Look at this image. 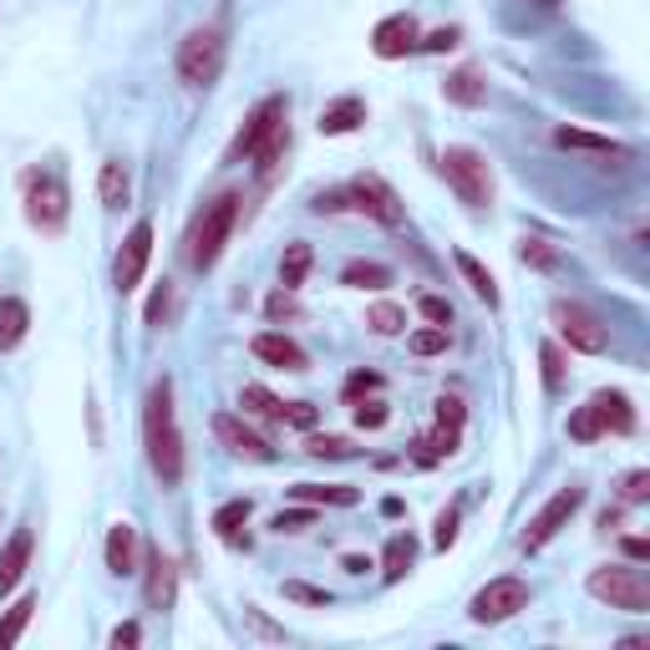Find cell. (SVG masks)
Here are the masks:
<instances>
[{
	"label": "cell",
	"instance_id": "32",
	"mask_svg": "<svg viewBox=\"0 0 650 650\" xmlns=\"http://www.w3.org/2000/svg\"><path fill=\"white\" fill-rule=\"evenodd\" d=\"M569 437H575V443H595V437H605V422H600V412H595L590 402L569 417Z\"/></svg>",
	"mask_w": 650,
	"mask_h": 650
},
{
	"label": "cell",
	"instance_id": "25",
	"mask_svg": "<svg viewBox=\"0 0 650 650\" xmlns=\"http://www.w3.org/2000/svg\"><path fill=\"white\" fill-rule=\"evenodd\" d=\"M458 270H463V280H468V285H473V295H478V301L498 305V280L488 275V270H483V265H478V260H473L468 250H458Z\"/></svg>",
	"mask_w": 650,
	"mask_h": 650
},
{
	"label": "cell",
	"instance_id": "12",
	"mask_svg": "<svg viewBox=\"0 0 650 650\" xmlns=\"http://www.w3.org/2000/svg\"><path fill=\"white\" fill-rule=\"evenodd\" d=\"M148 260H153V224H148V219H138L133 234H128V240H122V250H118V265H112V285H118L122 295H128V290H138V280H143Z\"/></svg>",
	"mask_w": 650,
	"mask_h": 650
},
{
	"label": "cell",
	"instance_id": "44",
	"mask_svg": "<svg viewBox=\"0 0 650 650\" xmlns=\"http://www.w3.org/2000/svg\"><path fill=\"white\" fill-rule=\"evenodd\" d=\"M169 305H173V290H169V285H158V290H153V301H148V325L163 321V315H169Z\"/></svg>",
	"mask_w": 650,
	"mask_h": 650
},
{
	"label": "cell",
	"instance_id": "30",
	"mask_svg": "<svg viewBox=\"0 0 650 650\" xmlns=\"http://www.w3.org/2000/svg\"><path fill=\"white\" fill-rule=\"evenodd\" d=\"M31 610H37V600H31V595H21V600L11 605V615L0 620V646H16V640H21V630L31 626Z\"/></svg>",
	"mask_w": 650,
	"mask_h": 650
},
{
	"label": "cell",
	"instance_id": "28",
	"mask_svg": "<svg viewBox=\"0 0 650 650\" xmlns=\"http://www.w3.org/2000/svg\"><path fill=\"white\" fill-rule=\"evenodd\" d=\"M97 193H102V204L108 209L128 204V169H122V163H102V173H97Z\"/></svg>",
	"mask_w": 650,
	"mask_h": 650
},
{
	"label": "cell",
	"instance_id": "20",
	"mask_svg": "<svg viewBox=\"0 0 650 650\" xmlns=\"http://www.w3.org/2000/svg\"><path fill=\"white\" fill-rule=\"evenodd\" d=\"M590 407L600 412L605 433H636V412H630V397H626V392H595Z\"/></svg>",
	"mask_w": 650,
	"mask_h": 650
},
{
	"label": "cell",
	"instance_id": "54",
	"mask_svg": "<svg viewBox=\"0 0 650 650\" xmlns=\"http://www.w3.org/2000/svg\"><path fill=\"white\" fill-rule=\"evenodd\" d=\"M544 6H555V0H544Z\"/></svg>",
	"mask_w": 650,
	"mask_h": 650
},
{
	"label": "cell",
	"instance_id": "29",
	"mask_svg": "<svg viewBox=\"0 0 650 650\" xmlns=\"http://www.w3.org/2000/svg\"><path fill=\"white\" fill-rule=\"evenodd\" d=\"M341 280H346L351 290H386V285H392V270L356 260V265H346V275H341Z\"/></svg>",
	"mask_w": 650,
	"mask_h": 650
},
{
	"label": "cell",
	"instance_id": "22",
	"mask_svg": "<svg viewBox=\"0 0 650 650\" xmlns=\"http://www.w3.org/2000/svg\"><path fill=\"white\" fill-rule=\"evenodd\" d=\"M26 325H31V311L21 301H0V351H16L26 341Z\"/></svg>",
	"mask_w": 650,
	"mask_h": 650
},
{
	"label": "cell",
	"instance_id": "50",
	"mask_svg": "<svg viewBox=\"0 0 650 650\" xmlns=\"http://www.w3.org/2000/svg\"><path fill=\"white\" fill-rule=\"evenodd\" d=\"M290 600H305V605H325V590H311V585H285Z\"/></svg>",
	"mask_w": 650,
	"mask_h": 650
},
{
	"label": "cell",
	"instance_id": "3",
	"mask_svg": "<svg viewBox=\"0 0 650 650\" xmlns=\"http://www.w3.org/2000/svg\"><path fill=\"white\" fill-rule=\"evenodd\" d=\"M234 219H240V193H224V199H214L204 214L193 219V230H189V265L193 270H209L219 254H224V244H230V234H234Z\"/></svg>",
	"mask_w": 650,
	"mask_h": 650
},
{
	"label": "cell",
	"instance_id": "43",
	"mask_svg": "<svg viewBox=\"0 0 650 650\" xmlns=\"http://www.w3.org/2000/svg\"><path fill=\"white\" fill-rule=\"evenodd\" d=\"M270 321H290V315H301V305H295V295L290 290H280V295H270Z\"/></svg>",
	"mask_w": 650,
	"mask_h": 650
},
{
	"label": "cell",
	"instance_id": "10",
	"mask_svg": "<svg viewBox=\"0 0 650 650\" xmlns=\"http://www.w3.org/2000/svg\"><path fill=\"white\" fill-rule=\"evenodd\" d=\"M524 605H529V585L508 575V579H494L488 590H478V595H473V610H468V615L478 620V626H498V620L518 615Z\"/></svg>",
	"mask_w": 650,
	"mask_h": 650
},
{
	"label": "cell",
	"instance_id": "49",
	"mask_svg": "<svg viewBox=\"0 0 650 650\" xmlns=\"http://www.w3.org/2000/svg\"><path fill=\"white\" fill-rule=\"evenodd\" d=\"M650 494V473H630L626 478V504H640Z\"/></svg>",
	"mask_w": 650,
	"mask_h": 650
},
{
	"label": "cell",
	"instance_id": "4",
	"mask_svg": "<svg viewBox=\"0 0 650 650\" xmlns=\"http://www.w3.org/2000/svg\"><path fill=\"white\" fill-rule=\"evenodd\" d=\"M443 179L453 183L468 209H488L494 204V169H488V158L478 148H447L443 153Z\"/></svg>",
	"mask_w": 650,
	"mask_h": 650
},
{
	"label": "cell",
	"instance_id": "14",
	"mask_svg": "<svg viewBox=\"0 0 650 650\" xmlns=\"http://www.w3.org/2000/svg\"><path fill=\"white\" fill-rule=\"evenodd\" d=\"M417 41H422V31H417V21H412L407 11L376 21V31H372V51L382 61H397V57H407V51H417Z\"/></svg>",
	"mask_w": 650,
	"mask_h": 650
},
{
	"label": "cell",
	"instance_id": "24",
	"mask_svg": "<svg viewBox=\"0 0 650 650\" xmlns=\"http://www.w3.org/2000/svg\"><path fill=\"white\" fill-rule=\"evenodd\" d=\"M412 559H417V539H412V534H397V539L386 544L382 575L392 579V585H397V579H402V575H407V569H412Z\"/></svg>",
	"mask_w": 650,
	"mask_h": 650
},
{
	"label": "cell",
	"instance_id": "42",
	"mask_svg": "<svg viewBox=\"0 0 650 650\" xmlns=\"http://www.w3.org/2000/svg\"><path fill=\"white\" fill-rule=\"evenodd\" d=\"M422 315L433 325H453V305H447L443 295H422Z\"/></svg>",
	"mask_w": 650,
	"mask_h": 650
},
{
	"label": "cell",
	"instance_id": "18",
	"mask_svg": "<svg viewBox=\"0 0 650 650\" xmlns=\"http://www.w3.org/2000/svg\"><path fill=\"white\" fill-rule=\"evenodd\" d=\"M138 555H143V549H138V529L133 524H112L108 529V569L112 575H138Z\"/></svg>",
	"mask_w": 650,
	"mask_h": 650
},
{
	"label": "cell",
	"instance_id": "21",
	"mask_svg": "<svg viewBox=\"0 0 650 650\" xmlns=\"http://www.w3.org/2000/svg\"><path fill=\"white\" fill-rule=\"evenodd\" d=\"M443 92H447V102H458V108H483V102H488V82H483L473 67H463V72L447 77Z\"/></svg>",
	"mask_w": 650,
	"mask_h": 650
},
{
	"label": "cell",
	"instance_id": "11",
	"mask_svg": "<svg viewBox=\"0 0 650 650\" xmlns=\"http://www.w3.org/2000/svg\"><path fill=\"white\" fill-rule=\"evenodd\" d=\"M555 325H559V336H565L575 351H590V356H600V351L610 346V331H605L600 315H590L585 305L559 301L555 305Z\"/></svg>",
	"mask_w": 650,
	"mask_h": 650
},
{
	"label": "cell",
	"instance_id": "27",
	"mask_svg": "<svg viewBox=\"0 0 650 650\" xmlns=\"http://www.w3.org/2000/svg\"><path fill=\"white\" fill-rule=\"evenodd\" d=\"M240 407L250 412V417H265V422H285V402H280L275 392H265V386H244Z\"/></svg>",
	"mask_w": 650,
	"mask_h": 650
},
{
	"label": "cell",
	"instance_id": "6",
	"mask_svg": "<svg viewBox=\"0 0 650 650\" xmlns=\"http://www.w3.org/2000/svg\"><path fill=\"white\" fill-rule=\"evenodd\" d=\"M219 72H224V37H219L214 26L189 31L179 47V77L189 87H209V82H219Z\"/></svg>",
	"mask_w": 650,
	"mask_h": 650
},
{
	"label": "cell",
	"instance_id": "15",
	"mask_svg": "<svg viewBox=\"0 0 650 650\" xmlns=\"http://www.w3.org/2000/svg\"><path fill=\"white\" fill-rule=\"evenodd\" d=\"M179 595V569L163 549H148V610H173Z\"/></svg>",
	"mask_w": 650,
	"mask_h": 650
},
{
	"label": "cell",
	"instance_id": "9",
	"mask_svg": "<svg viewBox=\"0 0 650 650\" xmlns=\"http://www.w3.org/2000/svg\"><path fill=\"white\" fill-rule=\"evenodd\" d=\"M579 504H585V488H559V494L529 518V529H524V549H529V555H534V549H544V544L555 539L569 518L579 514Z\"/></svg>",
	"mask_w": 650,
	"mask_h": 650
},
{
	"label": "cell",
	"instance_id": "1",
	"mask_svg": "<svg viewBox=\"0 0 650 650\" xmlns=\"http://www.w3.org/2000/svg\"><path fill=\"white\" fill-rule=\"evenodd\" d=\"M143 443H148V463L163 483H179L183 478V437H179V422H173V382H163L148 392V412H143Z\"/></svg>",
	"mask_w": 650,
	"mask_h": 650
},
{
	"label": "cell",
	"instance_id": "47",
	"mask_svg": "<svg viewBox=\"0 0 650 650\" xmlns=\"http://www.w3.org/2000/svg\"><path fill=\"white\" fill-rule=\"evenodd\" d=\"M285 422H295V427H305V433H311V427H315V407H311V402H290Z\"/></svg>",
	"mask_w": 650,
	"mask_h": 650
},
{
	"label": "cell",
	"instance_id": "26",
	"mask_svg": "<svg viewBox=\"0 0 650 650\" xmlns=\"http://www.w3.org/2000/svg\"><path fill=\"white\" fill-rule=\"evenodd\" d=\"M295 498H301V504H341V508H351L356 504V488H346V483H301V488H295Z\"/></svg>",
	"mask_w": 650,
	"mask_h": 650
},
{
	"label": "cell",
	"instance_id": "7",
	"mask_svg": "<svg viewBox=\"0 0 650 650\" xmlns=\"http://www.w3.org/2000/svg\"><path fill=\"white\" fill-rule=\"evenodd\" d=\"M26 189V219L37 224V230L57 234L61 224H67V214H72V199H67V183L51 179V173H26L21 179Z\"/></svg>",
	"mask_w": 650,
	"mask_h": 650
},
{
	"label": "cell",
	"instance_id": "8",
	"mask_svg": "<svg viewBox=\"0 0 650 650\" xmlns=\"http://www.w3.org/2000/svg\"><path fill=\"white\" fill-rule=\"evenodd\" d=\"M346 199L362 209L366 219L386 224V230H397V224H402V193L392 189L382 173H362V179H351V193H346Z\"/></svg>",
	"mask_w": 650,
	"mask_h": 650
},
{
	"label": "cell",
	"instance_id": "13",
	"mask_svg": "<svg viewBox=\"0 0 650 650\" xmlns=\"http://www.w3.org/2000/svg\"><path fill=\"white\" fill-rule=\"evenodd\" d=\"M214 437L230 447L234 458H254V463H270V458H275V447L254 433L244 417H234V412H219V417H214Z\"/></svg>",
	"mask_w": 650,
	"mask_h": 650
},
{
	"label": "cell",
	"instance_id": "48",
	"mask_svg": "<svg viewBox=\"0 0 650 650\" xmlns=\"http://www.w3.org/2000/svg\"><path fill=\"white\" fill-rule=\"evenodd\" d=\"M437 422H443V427H463V402L458 397H443V402H437Z\"/></svg>",
	"mask_w": 650,
	"mask_h": 650
},
{
	"label": "cell",
	"instance_id": "36",
	"mask_svg": "<svg viewBox=\"0 0 650 650\" xmlns=\"http://www.w3.org/2000/svg\"><path fill=\"white\" fill-rule=\"evenodd\" d=\"M458 41H463L458 26H443V31H433V37H422V41H417V51H433V57H443V51H453Z\"/></svg>",
	"mask_w": 650,
	"mask_h": 650
},
{
	"label": "cell",
	"instance_id": "45",
	"mask_svg": "<svg viewBox=\"0 0 650 650\" xmlns=\"http://www.w3.org/2000/svg\"><path fill=\"white\" fill-rule=\"evenodd\" d=\"M376 386H382V376H376V372H356V376L346 382V397H351V402H362V392H376Z\"/></svg>",
	"mask_w": 650,
	"mask_h": 650
},
{
	"label": "cell",
	"instance_id": "37",
	"mask_svg": "<svg viewBox=\"0 0 650 650\" xmlns=\"http://www.w3.org/2000/svg\"><path fill=\"white\" fill-rule=\"evenodd\" d=\"M518 254H524V265H539V270L555 265V244L549 240H524L518 244Z\"/></svg>",
	"mask_w": 650,
	"mask_h": 650
},
{
	"label": "cell",
	"instance_id": "2",
	"mask_svg": "<svg viewBox=\"0 0 650 650\" xmlns=\"http://www.w3.org/2000/svg\"><path fill=\"white\" fill-rule=\"evenodd\" d=\"M285 97H265L260 108L250 112V122H244V133L234 138V148H230V158L240 163V158H254L260 163V173H270L280 163V153H285V143H290V133H285Z\"/></svg>",
	"mask_w": 650,
	"mask_h": 650
},
{
	"label": "cell",
	"instance_id": "31",
	"mask_svg": "<svg viewBox=\"0 0 650 650\" xmlns=\"http://www.w3.org/2000/svg\"><path fill=\"white\" fill-rule=\"evenodd\" d=\"M305 270H311V244H290L285 260H280V285L295 290L305 280Z\"/></svg>",
	"mask_w": 650,
	"mask_h": 650
},
{
	"label": "cell",
	"instance_id": "5",
	"mask_svg": "<svg viewBox=\"0 0 650 650\" xmlns=\"http://www.w3.org/2000/svg\"><path fill=\"white\" fill-rule=\"evenodd\" d=\"M590 595L605 600L610 610H630V615H646L650 610V579L640 569L626 565H605L590 575Z\"/></svg>",
	"mask_w": 650,
	"mask_h": 650
},
{
	"label": "cell",
	"instance_id": "23",
	"mask_svg": "<svg viewBox=\"0 0 650 650\" xmlns=\"http://www.w3.org/2000/svg\"><path fill=\"white\" fill-rule=\"evenodd\" d=\"M555 143H559V148H585V153L630 158V148H626V143H610V138H600V133H579V128H559V133H555Z\"/></svg>",
	"mask_w": 650,
	"mask_h": 650
},
{
	"label": "cell",
	"instance_id": "46",
	"mask_svg": "<svg viewBox=\"0 0 650 650\" xmlns=\"http://www.w3.org/2000/svg\"><path fill=\"white\" fill-rule=\"evenodd\" d=\"M311 524H315L311 508H290V514L275 518V529H280V534H285V529H311Z\"/></svg>",
	"mask_w": 650,
	"mask_h": 650
},
{
	"label": "cell",
	"instance_id": "17",
	"mask_svg": "<svg viewBox=\"0 0 650 650\" xmlns=\"http://www.w3.org/2000/svg\"><path fill=\"white\" fill-rule=\"evenodd\" d=\"M31 529H16L11 534V544L0 549V595H11L16 585H21V575H26V565H31Z\"/></svg>",
	"mask_w": 650,
	"mask_h": 650
},
{
	"label": "cell",
	"instance_id": "16",
	"mask_svg": "<svg viewBox=\"0 0 650 650\" xmlns=\"http://www.w3.org/2000/svg\"><path fill=\"white\" fill-rule=\"evenodd\" d=\"M250 351L260 356V362H270V366H285V372H305V351L295 346L290 336H280V331H260Z\"/></svg>",
	"mask_w": 650,
	"mask_h": 650
},
{
	"label": "cell",
	"instance_id": "52",
	"mask_svg": "<svg viewBox=\"0 0 650 650\" xmlns=\"http://www.w3.org/2000/svg\"><path fill=\"white\" fill-rule=\"evenodd\" d=\"M346 569H351V575H366V569H372V559H362V555H346Z\"/></svg>",
	"mask_w": 650,
	"mask_h": 650
},
{
	"label": "cell",
	"instance_id": "41",
	"mask_svg": "<svg viewBox=\"0 0 650 650\" xmlns=\"http://www.w3.org/2000/svg\"><path fill=\"white\" fill-rule=\"evenodd\" d=\"M386 417H392V412H386L382 402H362V407H356V427H366V433L386 427Z\"/></svg>",
	"mask_w": 650,
	"mask_h": 650
},
{
	"label": "cell",
	"instance_id": "19",
	"mask_svg": "<svg viewBox=\"0 0 650 650\" xmlns=\"http://www.w3.org/2000/svg\"><path fill=\"white\" fill-rule=\"evenodd\" d=\"M366 122V102L362 97H341V102H331V108L321 112V133L325 138H341V133H356Z\"/></svg>",
	"mask_w": 650,
	"mask_h": 650
},
{
	"label": "cell",
	"instance_id": "38",
	"mask_svg": "<svg viewBox=\"0 0 650 650\" xmlns=\"http://www.w3.org/2000/svg\"><path fill=\"white\" fill-rule=\"evenodd\" d=\"M539 362H544V382H549V386L565 382V351H559L555 341H549V346L539 351Z\"/></svg>",
	"mask_w": 650,
	"mask_h": 650
},
{
	"label": "cell",
	"instance_id": "33",
	"mask_svg": "<svg viewBox=\"0 0 650 650\" xmlns=\"http://www.w3.org/2000/svg\"><path fill=\"white\" fill-rule=\"evenodd\" d=\"M244 518H250V504H244V498H234V504H224L214 514V529L224 534L230 544H240V524H244Z\"/></svg>",
	"mask_w": 650,
	"mask_h": 650
},
{
	"label": "cell",
	"instance_id": "53",
	"mask_svg": "<svg viewBox=\"0 0 650 650\" xmlns=\"http://www.w3.org/2000/svg\"><path fill=\"white\" fill-rule=\"evenodd\" d=\"M626 555H630V559H646V555H650L646 539H626Z\"/></svg>",
	"mask_w": 650,
	"mask_h": 650
},
{
	"label": "cell",
	"instance_id": "35",
	"mask_svg": "<svg viewBox=\"0 0 650 650\" xmlns=\"http://www.w3.org/2000/svg\"><path fill=\"white\" fill-rule=\"evenodd\" d=\"M447 341H453L447 336V325H427V331H417L407 346L417 351V356H437V351H447Z\"/></svg>",
	"mask_w": 650,
	"mask_h": 650
},
{
	"label": "cell",
	"instance_id": "39",
	"mask_svg": "<svg viewBox=\"0 0 650 650\" xmlns=\"http://www.w3.org/2000/svg\"><path fill=\"white\" fill-rule=\"evenodd\" d=\"M305 447H311L315 458H351V453H356V447H351L346 437H311Z\"/></svg>",
	"mask_w": 650,
	"mask_h": 650
},
{
	"label": "cell",
	"instance_id": "51",
	"mask_svg": "<svg viewBox=\"0 0 650 650\" xmlns=\"http://www.w3.org/2000/svg\"><path fill=\"white\" fill-rule=\"evenodd\" d=\"M138 640H143V630H138V626H118V630H112V650L138 646Z\"/></svg>",
	"mask_w": 650,
	"mask_h": 650
},
{
	"label": "cell",
	"instance_id": "40",
	"mask_svg": "<svg viewBox=\"0 0 650 650\" xmlns=\"http://www.w3.org/2000/svg\"><path fill=\"white\" fill-rule=\"evenodd\" d=\"M453 539H458V508H443V514H437L433 549H453Z\"/></svg>",
	"mask_w": 650,
	"mask_h": 650
},
{
	"label": "cell",
	"instance_id": "34",
	"mask_svg": "<svg viewBox=\"0 0 650 650\" xmlns=\"http://www.w3.org/2000/svg\"><path fill=\"white\" fill-rule=\"evenodd\" d=\"M366 325H372L376 336H397L402 325H407V311H402V305H372Z\"/></svg>",
	"mask_w": 650,
	"mask_h": 650
}]
</instances>
